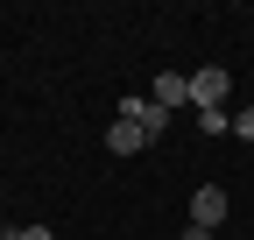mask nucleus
Returning a JSON list of instances; mask_svg holds the SVG:
<instances>
[{
	"instance_id": "nucleus-1",
	"label": "nucleus",
	"mask_w": 254,
	"mask_h": 240,
	"mask_svg": "<svg viewBox=\"0 0 254 240\" xmlns=\"http://www.w3.org/2000/svg\"><path fill=\"white\" fill-rule=\"evenodd\" d=\"M226 99H233V78L219 71V64L190 71V113H226Z\"/></svg>"
},
{
	"instance_id": "nucleus-3",
	"label": "nucleus",
	"mask_w": 254,
	"mask_h": 240,
	"mask_svg": "<svg viewBox=\"0 0 254 240\" xmlns=\"http://www.w3.org/2000/svg\"><path fill=\"white\" fill-rule=\"evenodd\" d=\"M155 106H163V113L190 106V71H155Z\"/></svg>"
},
{
	"instance_id": "nucleus-4",
	"label": "nucleus",
	"mask_w": 254,
	"mask_h": 240,
	"mask_svg": "<svg viewBox=\"0 0 254 240\" xmlns=\"http://www.w3.org/2000/svg\"><path fill=\"white\" fill-rule=\"evenodd\" d=\"M226 219V191L205 184V191H190V226H219Z\"/></svg>"
},
{
	"instance_id": "nucleus-8",
	"label": "nucleus",
	"mask_w": 254,
	"mask_h": 240,
	"mask_svg": "<svg viewBox=\"0 0 254 240\" xmlns=\"http://www.w3.org/2000/svg\"><path fill=\"white\" fill-rule=\"evenodd\" d=\"M184 240H212V226H184Z\"/></svg>"
},
{
	"instance_id": "nucleus-7",
	"label": "nucleus",
	"mask_w": 254,
	"mask_h": 240,
	"mask_svg": "<svg viewBox=\"0 0 254 240\" xmlns=\"http://www.w3.org/2000/svg\"><path fill=\"white\" fill-rule=\"evenodd\" d=\"M21 240H57V233L50 226H21Z\"/></svg>"
},
{
	"instance_id": "nucleus-9",
	"label": "nucleus",
	"mask_w": 254,
	"mask_h": 240,
	"mask_svg": "<svg viewBox=\"0 0 254 240\" xmlns=\"http://www.w3.org/2000/svg\"><path fill=\"white\" fill-rule=\"evenodd\" d=\"M0 240H21V226H0Z\"/></svg>"
},
{
	"instance_id": "nucleus-2",
	"label": "nucleus",
	"mask_w": 254,
	"mask_h": 240,
	"mask_svg": "<svg viewBox=\"0 0 254 240\" xmlns=\"http://www.w3.org/2000/svg\"><path fill=\"white\" fill-rule=\"evenodd\" d=\"M113 120H134L148 141H155V134H170V113L155 106V99H141V92H134V99H120V113H113Z\"/></svg>"
},
{
	"instance_id": "nucleus-6",
	"label": "nucleus",
	"mask_w": 254,
	"mask_h": 240,
	"mask_svg": "<svg viewBox=\"0 0 254 240\" xmlns=\"http://www.w3.org/2000/svg\"><path fill=\"white\" fill-rule=\"evenodd\" d=\"M233 134H240V141H254V106H240V113H233Z\"/></svg>"
},
{
	"instance_id": "nucleus-5",
	"label": "nucleus",
	"mask_w": 254,
	"mask_h": 240,
	"mask_svg": "<svg viewBox=\"0 0 254 240\" xmlns=\"http://www.w3.org/2000/svg\"><path fill=\"white\" fill-rule=\"evenodd\" d=\"M106 148H113V156H141V148H148V134L134 127V120H113V127H106Z\"/></svg>"
}]
</instances>
